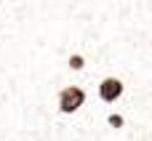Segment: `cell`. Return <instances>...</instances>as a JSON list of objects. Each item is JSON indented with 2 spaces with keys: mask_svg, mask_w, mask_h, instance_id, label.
Wrapping results in <instances>:
<instances>
[{
  "mask_svg": "<svg viewBox=\"0 0 152 141\" xmlns=\"http://www.w3.org/2000/svg\"><path fill=\"white\" fill-rule=\"evenodd\" d=\"M83 104H86V91L80 85L61 88V93H59V112L61 115H75Z\"/></svg>",
  "mask_w": 152,
  "mask_h": 141,
  "instance_id": "1",
  "label": "cell"
},
{
  "mask_svg": "<svg viewBox=\"0 0 152 141\" xmlns=\"http://www.w3.org/2000/svg\"><path fill=\"white\" fill-rule=\"evenodd\" d=\"M123 91H126V85H123L120 77H104V80L99 83V99L107 101V104H115V101L123 96Z\"/></svg>",
  "mask_w": 152,
  "mask_h": 141,
  "instance_id": "2",
  "label": "cell"
},
{
  "mask_svg": "<svg viewBox=\"0 0 152 141\" xmlns=\"http://www.w3.org/2000/svg\"><path fill=\"white\" fill-rule=\"evenodd\" d=\"M67 64H69V69H75V72H80V69H83V67H86V59H83V56H80V53H72V56H69V61H67Z\"/></svg>",
  "mask_w": 152,
  "mask_h": 141,
  "instance_id": "3",
  "label": "cell"
},
{
  "mask_svg": "<svg viewBox=\"0 0 152 141\" xmlns=\"http://www.w3.org/2000/svg\"><path fill=\"white\" fill-rule=\"evenodd\" d=\"M107 123H110L112 128H123V123H126V120H123L120 115H110V117H107Z\"/></svg>",
  "mask_w": 152,
  "mask_h": 141,
  "instance_id": "4",
  "label": "cell"
}]
</instances>
